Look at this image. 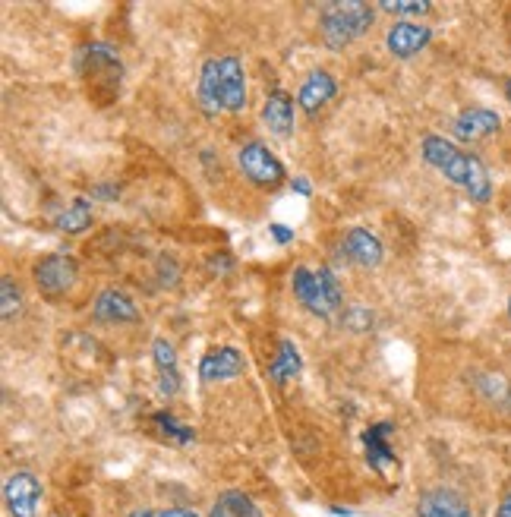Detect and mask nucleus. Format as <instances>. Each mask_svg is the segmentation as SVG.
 I'll list each match as a JSON object with an SVG mask.
<instances>
[{"mask_svg":"<svg viewBox=\"0 0 511 517\" xmlns=\"http://www.w3.org/2000/svg\"><path fill=\"white\" fill-rule=\"evenodd\" d=\"M420 155L429 168H436L448 183L467 190V196L474 202L483 205L493 199V180H489L486 164L477 155L461 152L455 142H448L445 136H436V133H426L420 139Z\"/></svg>","mask_w":511,"mask_h":517,"instance_id":"f257e3e1","label":"nucleus"},{"mask_svg":"<svg viewBox=\"0 0 511 517\" xmlns=\"http://www.w3.org/2000/svg\"><path fill=\"white\" fill-rule=\"evenodd\" d=\"M291 287L297 303L319 319H332L338 309L344 306V291L335 278L332 268H306L297 265L291 275Z\"/></svg>","mask_w":511,"mask_h":517,"instance_id":"f03ea898","label":"nucleus"},{"mask_svg":"<svg viewBox=\"0 0 511 517\" xmlns=\"http://www.w3.org/2000/svg\"><path fill=\"white\" fill-rule=\"evenodd\" d=\"M373 19H376L373 4H363V0H338V4H325L319 10V32L325 45L338 51L351 45V41H357L373 26Z\"/></svg>","mask_w":511,"mask_h":517,"instance_id":"7ed1b4c3","label":"nucleus"},{"mask_svg":"<svg viewBox=\"0 0 511 517\" xmlns=\"http://www.w3.org/2000/svg\"><path fill=\"white\" fill-rule=\"evenodd\" d=\"M76 70L83 79H89V89L98 92L105 89L108 95H114V89L120 86V79H124V64H120V57L114 48H108L105 41H92L76 57Z\"/></svg>","mask_w":511,"mask_h":517,"instance_id":"20e7f679","label":"nucleus"},{"mask_svg":"<svg viewBox=\"0 0 511 517\" xmlns=\"http://www.w3.org/2000/svg\"><path fill=\"white\" fill-rule=\"evenodd\" d=\"M237 164L243 177L253 186H259V190H275V186L284 183V164L278 161L275 152L265 149L262 142H247L237 155Z\"/></svg>","mask_w":511,"mask_h":517,"instance_id":"39448f33","label":"nucleus"},{"mask_svg":"<svg viewBox=\"0 0 511 517\" xmlns=\"http://www.w3.org/2000/svg\"><path fill=\"white\" fill-rule=\"evenodd\" d=\"M32 278H35V287H38V291H42L45 297H60V294H70L73 287H76L79 265H76L73 256L51 253V256H45V259L35 262Z\"/></svg>","mask_w":511,"mask_h":517,"instance_id":"423d86ee","label":"nucleus"},{"mask_svg":"<svg viewBox=\"0 0 511 517\" xmlns=\"http://www.w3.org/2000/svg\"><path fill=\"white\" fill-rule=\"evenodd\" d=\"M4 502L13 517H35L42 502V483L32 470H16L4 483Z\"/></svg>","mask_w":511,"mask_h":517,"instance_id":"0eeeda50","label":"nucleus"},{"mask_svg":"<svg viewBox=\"0 0 511 517\" xmlns=\"http://www.w3.org/2000/svg\"><path fill=\"white\" fill-rule=\"evenodd\" d=\"M218 89L224 114H240L247 108V73H243L240 57H218Z\"/></svg>","mask_w":511,"mask_h":517,"instance_id":"6e6552de","label":"nucleus"},{"mask_svg":"<svg viewBox=\"0 0 511 517\" xmlns=\"http://www.w3.org/2000/svg\"><path fill=\"white\" fill-rule=\"evenodd\" d=\"M243 372H247V360H243V354L231 344L215 347L199 360V379L202 382H228V379L243 376Z\"/></svg>","mask_w":511,"mask_h":517,"instance_id":"1a4fd4ad","label":"nucleus"},{"mask_svg":"<svg viewBox=\"0 0 511 517\" xmlns=\"http://www.w3.org/2000/svg\"><path fill=\"white\" fill-rule=\"evenodd\" d=\"M417 517H474V508L455 489H426L417 499Z\"/></svg>","mask_w":511,"mask_h":517,"instance_id":"9d476101","label":"nucleus"},{"mask_svg":"<svg viewBox=\"0 0 511 517\" xmlns=\"http://www.w3.org/2000/svg\"><path fill=\"white\" fill-rule=\"evenodd\" d=\"M92 316L101 325H133V322H139V306L124 291H114V287H108V291H101L95 297Z\"/></svg>","mask_w":511,"mask_h":517,"instance_id":"9b49d317","label":"nucleus"},{"mask_svg":"<svg viewBox=\"0 0 511 517\" xmlns=\"http://www.w3.org/2000/svg\"><path fill=\"white\" fill-rule=\"evenodd\" d=\"M341 256L347 262L360 265V268H379L382 259H385V250H382V240L376 234L363 231V227H351V231L344 234Z\"/></svg>","mask_w":511,"mask_h":517,"instance_id":"f8f14e48","label":"nucleus"},{"mask_svg":"<svg viewBox=\"0 0 511 517\" xmlns=\"http://www.w3.org/2000/svg\"><path fill=\"white\" fill-rule=\"evenodd\" d=\"M335 95H338V82H335V76L325 73V70H313L310 76H306V79L300 82L297 105H300L303 114L316 117Z\"/></svg>","mask_w":511,"mask_h":517,"instance_id":"ddd939ff","label":"nucleus"},{"mask_svg":"<svg viewBox=\"0 0 511 517\" xmlns=\"http://www.w3.org/2000/svg\"><path fill=\"white\" fill-rule=\"evenodd\" d=\"M502 130V117L489 108H467L452 120V133L461 142H477Z\"/></svg>","mask_w":511,"mask_h":517,"instance_id":"4468645a","label":"nucleus"},{"mask_svg":"<svg viewBox=\"0 0 511 517\" xmlns=\"http://www.w3.org/2000/svg\"><path fill=\"white\" fill-rule=\"evenodd\" d=\"M429 41H433V32H429V26H417V23H395L392 29H388L385 35V48L388 54H395L401 60L420 54Z\"/></svg>","mask_w":511,"mask_h":517,"instance_id":"2eb2a0df","label":"nucleus"},{"mask_svg":"<svg viewBox=\"0 0 511 517\" xmlns=\"http://www.w3.org/2000/svg\"><path fill=\"white\" fill-rule=\"evenodd\" d=\"M262 123L278 139H288L294 133V101H291V95L284 92V89H272L269 98H265Z\"/></svg>","mask_w":511,"mask_h":517,"instance_id":"dca6fc26","label":"nucleus"},{"mask_svg":"<svg viewBox=\"0 0 511 517\" xmlns=\"http://www.w3.org/2000/svg\"><path fill=\"white\" fill-rule=\"evenodd\" d=\"M395 429V423H376L363 432V445H366V461L373 464V470H385L388 464H395V451L388 448V432Z\"/></svg>","mask_w":511,"mask_h":517,"instance_id":"f3484780","label":"nucleus"},{"mask_svg":"<svg viewBox=\"0 0 511 517\" xmlns=\"http://www.w3.org/2000/svg\"><path fill=\"white\" fill-rule=\"evenodd\" d=\"M196 101L199 108L206 111L209 117H218L224 108H221V89H218V57L206 60L199 70V86H196Z\"/></svg>","mask_w":511,"mask_h":517,"instance_id":"a211bd4d","label":"nucleus"},{"mask_svg":"<svg viewBox=\"0 0 511 517\" xmlns=\"http://www.w3.org/2000/svg\"><path fill=\"white\" fill-rule=\"evenodd\" d=\"M209 517H262V511L256 508V502L250 499L247 492L228 489V492H221L218 499L212 502Z\"/></svg>","mask_w":511,"mask_h":517,"instance_id":"6ab92c4d","label":"nucleus"},{"mask_svg":"<svg viewBox=\"0 0 511 517\" xmlns=\"http://www.w3.org/2000/svg\"><path fill=\"white\" fill-rule=\"evenodd\" d=\"M300 369H303V357H300L297 344L284 338V341L278 344V357H275V360H272V366H269L272 382H278V385L291 382V379H297V376H300Z\"/></svg>","mask_w":511,"mask_h":517,"instance_id":"aec40b11","label":"nucleus"},{"mask_svg":"<svg viewBox=\"0 0 511 517\" xmlns=\"http://www.w3.org/2000/svg\"><path fill=\"white\" fill-rule=\"evenodd\" d=\"M92 224V202L89 199H76L67 212H60L57 227L64 234H83L86 227Z\"/></svg>","mask_w":511,"mask_h":517,"instance_id":"412c9836","label":"nucleus"},{"mask_svg":"<svg viewBox=\"0 0 511 517\" xmlns=\"http://www.w3.org/2000/svg\"><path fill=\"white\" fill-rule=\"evenodd\" d=\"M23 309V291H19V284L4 275V281H0V316H4V322L16 319V313Z\"/></svg>","mask_w":511,"mask_h":517,"instance_id":"4be33fe9","label":"nucleus"},{"mask_svg":"<svg viewBox=\"0 0 511 517\" xmlns=\"http://www.w3.org/2000/svg\"><path fill=\"white\" fill-rule=\"evenodd\" d=\"M155 426L161 429V432H165V436L168 439H174L177 445H190L193 439H196V432L190 429V426H183L177 417H171V413H165V410H161V413H155Z\"/></svg>","mask_w":511,"mask_h":517,"instance_id":"5701e85b","label":"nucleus"},{"mask_svg":"<svg viewBox=\"0 0 511 517\" xmlns=\"http://www.w3.org/2000/svg\"><path fill=\"white\" fill-rule=\"evenodd\" d=\"M379 10L392 16H426L433 10V4H429V0H382Z\"/></svg>","mask_w":511,"mask_h":517,"instance_id":"b1692460","label":"nucleus"},{"mask_svg":"<svg viewBox=\"0 0 511 517\" xmlns=\"http://www.w3.org/2000/svg\"><path fill=\"white\" fill-rule=\"evenodd\" d=\"M152 357H155L158 372H174V369H177V350H174V344L165 341V338H155V341H152Z\"/></svg>","mask_w":511,"mask_h":517,"instance_id":"393cba45","label":"nucleus"},{"mask_svg":"<svg viewBox=\"0 0 511 517\" xmlns=\"http://www.w3.org/2000/svg\"><path fill=\"white\" fill-rule=\"evenodd\" d=\"M158 278H161V284H165V287H174V284L180 281V272H177L174 256H161V259H158Z\"/></svg>","mask_w":511,"mask_h":517,"instance_id":"a878e982","label":"nucleus"},{"mask_svg":"<svg viewBox=\"0 0 511 517\" xmlns=\"http://www.w3.org/2000/svg\"><path fill=\"white\" fill-rule=\"evenodd\" d=\"M228 268H234V259L228 253H218V256L209 259V272L212 275H228Z\"/></svg>","mask_w":511,"mask_h":517,"instance_id":"bb28decb","label":"nucleus"},{"mask_svg":"<svg viewBox=\"0 0 511 517\" xmlns=\"http://www.w3.org/2000/svg\"><path fill=\"white\" fill-rule=\"evenodd\" d=\"M269 234L275 237L278 246H288L294 240V231H291V227H284V224H269Z\"/></svg>","mask_w":511,"mask_h":517,"instance_id":"cd10ccee","label":"nucleus"},{"mask_svg":"<svg viewBox=\"0 0 511 517\" xmlns=\"http://www.w3.org/2000/svg\"><path fill=\"white\" fill-rule=\"evenodd\" d=\"M158 517H199L190 508H168V511H158Z\"/></svg>","mask_w":511,"mask_h":517,"instance_id":"c85d7f7f","label":"nucleus"},{"mask_svg":"<svg viewBox=\"0 0 511 517\" xmlns=\"http://www.w3.org/2000/svg\"><path fill=\"white\" fill-rule=\"evenodd\" d=\"M294 190L300 193V196H313V186H310V180H303V177H294Z\"/></svg>","mask_w":511,"mask_h":517,"instance_id":"c756f323","label":"nucleus"},{"mask_svg":"<svg viewBox=\"0 0 511 517\" xmlns=\"http://www.w3.org/2000/svg\"><path fill=\"white\" fill-rule=\"evenodd\" d=\"M92 193H95V196H101V199H117V193H120V190H117V186H108V183H105V186H95Z\"/></svg>","mask_w":511,"mask_h":517,"instance_id":"7c9ffc66","label":"nucleus"},{"mask_svg":"<svg viewBox=\"0 0 511 517\" xmlns=\"http://www.w3.org/2000/svg\"><path fill=\"white\" fill-rule=\"evenodd\" d=\"M496 517H511V492H508L505 499L499 502V511H496Z\"/></svg>","mask_w":511,"mask_h":517,"instance_id":"2f4dec72","label":"nucleus"},{"mask_svg":"<svg viewBox=\"0 0 511 517\" xmlns=\"http://www.w3.org/2000/svg\"><path fill=\"white\" fill-rule=\"evenodd\" d=\"M127 517H158V511H152V508H136V511H130Z\"/></svg>","mask_w":511,"mask_h":517,"instance_id":"473e14b6","label":"nucleus"},{"mask_svg":"<svg viewBox=\"0 0 511 517\" xmlns=\"http://www.w3.org/2000/svg\"><path fill=\"white\" fill-rule=\"evenodd\" d=\"M505 98H508V105H511V76L505 79Z\"/></svg>","mask_w":511,"mask_h":517,"instance_id":"72a5a7b5","label":"nucleus"},{"mask_svg":"<svg viewBox=\"0 0 511 517\" xmlns=\"http://www.w3.org/2000/svg\"><path fill=\"white\" fill-rule=\"evenodd\" d=\"M508 316H511V300H508Z\"/></svg>","mask_w":511,"mask_h":517,"instance_id":"f704fd0d","label":"nucleus"}]
</instances>
